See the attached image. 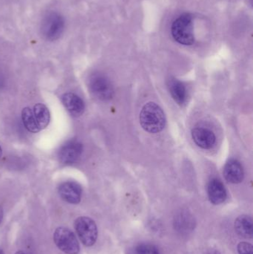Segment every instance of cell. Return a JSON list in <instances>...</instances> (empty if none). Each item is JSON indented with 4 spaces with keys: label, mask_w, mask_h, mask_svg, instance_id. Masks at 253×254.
Returning a JSON list of instances; mask_svg holds the SVG:
<instances>
[{
    "label": "cell",
    "mask_w": 253,
    "mask_h": 254,
    "mask_svg": "<svg viewBox=\"0 0 253 254\" xmlns=\"http://www.w3.org/2000/svg\"><path fill=\"white\" fill-rule=\"evenodd\" d=\"M140 123L143 128L148 132H159L166 125V116L157 104L150 102L146 104L141 110Z\"/></svg>",
    "instance_id": "obj_1"
},
{
    "label": "cell",
    "mask_w": 253,
    "mask_h": 254,
    "mask_svg": "<svg viewBox=\"0 0 253 254\" xmlns=\"http://www.w3.org/2000/svg\"><path fill=\"white\" fill-rule=\"evenodd\" d=\"M172 34L175 41L184 46H191L195 43L194 25L193 16L184 13L174 21Z\"/></svg>",
    "instance_id": "obj_2"
},
{
    "label": "cell",
    "mask_w": 253,
    "mask_h": 254,
    "mask_svg": "<svg viewBox=\"0 0 253 254\" xmlns=\"http://www.w3.org/2000/svg\"><path fill=\"white\" fill-rule=\"evenodd\" d=\"M65 28V20L62 15L56 12H50L43 18L41 32L46 40L55 41L62 35Z\"/></svg>",
    "instance_id": "obj_3"
},
{
    "label": "cell",
    "mask_w": 253,
    "mask_h": 254,
    "mask_svg": "<svg viewBox=\"0 0 253 254\" xmlns=\"http://www.w3.org/2000/svg\"><path fill=\"white\" fill-rule=\"evenodd\" d=\"M74 228L81 243L86 247H91L98 239V227L93 219L80 216L74 222Z\"/></svg>",
    "instance_id": "obj_4"
},
{
    "label": "cell",
    "mask_w": 253,
    "mask_h": 254,
    "mask_svg": "<svg viewBox=\"0 0 253 254\" xmlns=\"http://www.w3.org/2000/svg\"><path fill=\"white\" fill-rule=\"evenodd\" d=\"M53 242L56 247L66 254H78L80 244L75 234L64 227H59L53 234Z\"/></svg>",
    "instance_id": "obj_5"
},
{
    "label": "cell",
    "mask_w": 253,
    "mask_h": 254,
    "mask_svg": "<svg viewBox=\"0 0 253 254\" xmlns=\"http://www.w3.org/2000/svg\"><path fill=\"white\" fill-rule=\"evenodd\" d=\"M89 87L95 96L102 101H108L114 95V89L111 82L101 74H95L91 77Z\"/></svg>",
    "instance_id": "obj_6"
},
{
    "label": "cell",
    "mask_w": 253,
    "mask_h": 254,
    "mask_svg": "<svg viewBox=\"0 0 253 254\" xmlns=\"http://www.w3.org/2000/svg\"><path fill=\"white\" fill-rule=\"evenodd\" d=\"M83 152V145L77 140L67 142L59 152V161L65 164H72L78 161Z\"/></svg>",
    "instance_id": "obj_7"
},
{
    "label": "cell",
    "mask_w": 253,
    "mask_h": 254,
    "mask_svg": "<svg viewBox=\"0 0 253 254\" xmlns=\"http://www.w3.org/2000/svg\"><path fill=\"white\" fill-rule=\"evenodd\" d=\"M58 192L61 198L69 204H77L80 202L82 188L76 182H64L59 185Z\"/></svg>",
    "instance_id": "obj_8"
},
{
    "label": "cell",
    "mask_w": 253,
    "mask_h": 254,
    "mask_svg": "<svg viewBox=\"0 0 253 254\" xmlns=\"http://www.w3.org/2000/svg\"><path fill=\"white\" fill-rule=\"evenodd\" d=\"M195 143L202 149H211L215 143V134L211 130L203 127H196L192 132Z\"/></svg>",
    "instance_id": "obj_9"
},
{
    "label": "cell",
    "mask_w": 253,
    "mask_h": 254,
    "mask_svg": "<svg viewBox=\"0 0 253 254\" xmlns=\"http://www.w3.org/2000/svg\"><path fill=\"white\" fill-rule=\"evenodd\" d=\"M61 101L66 110L73 116H81L85 110V104L83 100L74 93H65L61 97Z\"/></svg>",
    "instance_id": "obj_10"
},
{
    "label": "cell",
    "mask_w": 253,
    "mask_h": 254,
    "mask_svg": "<svg viewBox=\"0 0 253 254\" xmlns=\"http://www.w3.org/2000/svg\"><path fill=\"white\" fill-rule=\"evenodd\" d=\"M224 175L226 180L232 184L241 183L245 176L242 164L236 159L230 160L225 164Z\"/></svg>",
    "instance_id": "obj_11"
},
{
    "label": "cell",
    "mask_w": 253,
    "mask_h": 254,
    "mask_svg": "<svg viewBox=\"0 0 253 254\" xmlns=\"http://www.w3.org/2000/svg\"><path fill=\"white\" fill-rule=\"evenodd\" d=\"M209 201L214 204H222L227 199V190L221 181L212 179L209 182L207 188Z\"/></svg>",
    "instance_id": "obj_12"
},
{
    "label": "cell",
    "mask_w": 253,
    "mask_h": 254,
    "mask_svg": "<svg viewBox=\"0 0 253 254\" xmlns=\"http://www.w3.org/2000/svg\"><path fill=\"white\" fill-rule=\"evenodd\" d=\"M174 226L178 232L187 234L193 231L196 226V222L190 213L187 211H181L175 216Z\"/></svg>",
    "instance_id": "obj_13"
},
{
    "label": "cell",
    "mask_w": 253,
    "mask_h": 254,
    "mask_svg": "<svg viewBox=\"0 0 253 254\" xmlns=\"http://www.w3.org/2000/svg\"><path fill=\"white\" fill-rule=\"evenodd\" d=\"M235 230L244 238L251 239L253 235L252 218L248 215H242L236 219Z\"/></svg>",
    "instance_id": "obj_14"
},
{
    "label": "cell",
    "mask_w": 253,
    "mask_h": 254,
    "mask_svg": "<svg viewBox=\"0 0 253 254\" xmlns=\"http://www.w3.org/2000/svg\"><path fill=\"white\" fill-rule=\"evenodd\" d=\"M169 89L175 102L178 103L179 105L185 104L187 98V89L181 81L177 79L169 80Z\"/></svg>",
    "instance_id": "obj_15"
},
{
    "label": "cell",
    "mask_w": 253,
    "mask_h": 254,
    "mask_svg": "<svg viewBox=\"0 0 253 254\" xmlns=\"http://www.w3.org/2000/svg\"><path fill=\"white\" fill-rule=\"evenodd\" d=\"M33 113L40 129L46 128L49 125L50 122V113L46 106L42 104H36Z\"/></svg>",
    "instance_id": "obj_16"
},
{
    "label": "cell",
    "mask_w": 253,
    "mask_h": 254,
    "mask_svg": "<svg viewBox=\"0 0 253 254\" xmlns=\"http://www.w3.org/2000/svg\"><path fill=\"white\" fill-rule=\"evenodd\" d=\"M22 122H23L24 126L28 131L33 133H37L40 131V128L38 125H37V120H36L34 113L28 107H26V108L23 109V110H22Z\"/></svg>",
    "instance_id": "obj_17"
},
{
    "label": "cell",
    "mask_w": 253,
    "mask_h": 254,
    "mask_svg": "<svg viewBox=\"0 0 253 254\" xmlns=\"http://www.w3.org/2000/svg\"><path fill=\"white\" fill-rule=\"evenodd\" d=\"M133 254H161V253L157 246L148 244V243H143L135 248Z\"/></svg>",
    "instance_id": "obj_18"
},
{
    "label": "cell",
    "mask_w": 253,
    "mask_h": 254,
    "mask_svg": "<svg viewBox=\"0 0 253 254\" xmlns=\"http://www.w3.org/2000/svg\"><path fill=\"white\" fill-rule=\"evenodd\" d=\"M237 249L239 254H253L252 245L246 242L239 243Z\"/></svg>",
    "instance_id": "obj_19"
},
{
    "label": "cell",
    "mask_w": 253,
    "mask_h": 254,
    "mask_svg": "<svg viewBox=\"0 0 253 254\" xmlns=\"http://www.w3.org/2000/svg\"><path fill=\"white\" fill-rule=\"evenodd\" d=\"M203 254H221L219 253V252H217V251H215V250H210V251H208V252H206V253H204Z\"/></svg>",
    "instance_id": "obj_20"
},
{
    "label": "cell",
    "mask_w": 253,
    "mask_h": 254,
    "mask_svg": "<svg viewBox=\"0 0 253 254\" xmlns=\"http://www.w3.org/2000/svg\"><path fill=\"white\" fill-rule=\"evenodd\" d=\"M3 219V210L1 208V206H0V224H1V221H2Z\"/></svg>",
    "instance_id": "obj_21"
},
{
    "label": "cell",
    "mask_w": 253,
    "mask_h": 254,
    "mask_svg": "<svg viewBox=\"0 0 253 254\" xmlns=\"http://www.w3.org/2000/svg\"><path fill=\"white\" fill-rule=\"evenodd\" d=\"M15 254H25V252H21V251H19V252H16V253Z\"/></svg>",
    "instance_id": "obj_22"
},
{
    "label": "cell",
    "mask_w": 253,
    "mask_h": 254,
    "mask_svg": "<svg viewBox=\"0 0 253 254\" xmlns=\"http://www.w3.org/2000/svg\"><path fill=\"white\" fill-rule=\"evenodd\" d=\"M1 153H2V151H1V146H0V158H1Z\"/></svg>",
    "instance_id": "obj_23"
},
{
    "label": "cell",
    "mask_w": 253,
    "mask_h": 254,
    "mask_svg": "<svg viewBox=\"0 0 253 254\" xmlns=\"http://www.w3.org/2000/svg\"><path fill=\"white\" fill-rule=\"evenodd\" d=\"M0 254H4V252H3L2 250H1V249H0Z\"/></svg>",
    "instance_id": "obj_24"
}]
</instances>
